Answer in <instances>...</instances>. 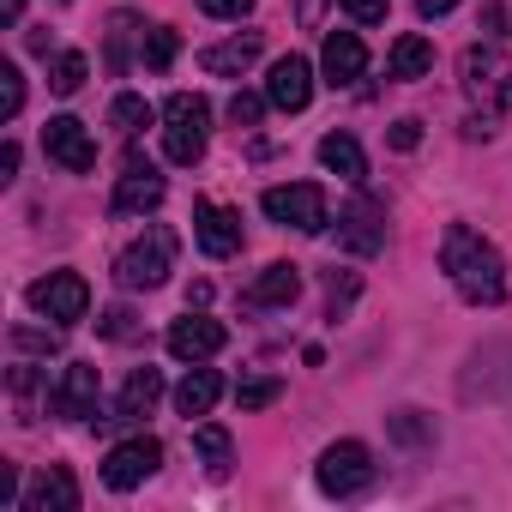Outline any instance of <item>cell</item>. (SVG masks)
Instances as JSON below:
<instances>
[{
	"label": "cell",
	"mask_w": 512,
	"mask_h": 512,
	"mask_svg": "<svg viewBox=\"0 0 512 512\" xmlns=\"http://www.w3.org/2000/svg\"><path fill=\"white\" fill-rule=\"evenodd\" d=\"M320 73L326 85H356L368 73V49L356 31H326V49H320Z\"/></svg>",
	"instance_id": "9a60e30c"
},
{
	"label": "cell",
	"mask_w": 512,
	"mask_h": 512,
	"mask_svg": "<svg viewBox=\"0 0 512 512\" xmlns=\"http://www.w3.org/2000/svg\"><path fill=\"white\" fill-rule=\"evenodd\" d=\"M266 103H272V97H253V91H235V97H229V121H235V127H260Z\"/></svg>",
	"instance_id": "1f68e13d"
},
{
	"label": "cell",
	"mask_w": 512,
	"mask_h": 512,
	"mask_svg": "<svg viewBox=\"0 0 512 512\" xmlns=\"http://www.w3.org/2000/svg\"><path fill=\"white\" fill-rule=\"evenodd\" d=\"M284 398V380H241L235 386V404L241 410H266V404H278Z\"/></svg>",
	"instance_id": "f1b7e54d"
},
{
	"label": "cell",
	"mask_w": 512,
	"mask_h": 512,
	"mask_svg": "<svg viewBox=\"0 0 512 512\" xmlns=\"http://www.w3.org/2000/svg\"><path fill=\"white\" fill-rule=\"evenodd\" d=\"M266 97H272V109L302 115V109L314 103V67H308L302 55H284V61L272 67V79H266Z\"/></svg>",
	"instance_id": "5bb4252c"
},
{
	"label": "cell",
	"mask_w": 512,
	"mask_h": 512,
	"mask_svg": "<svg viewBox=\"0 0 512 512\" xmlns=\"http://www.w3.org/2000/svg\"><path fill=\"white\" fill-rule=\"evenodd\" d=\"M25 302H31L43 320L73 326V320H85V314H91V284H85L79 272H49V278H37V284L25 290Z\"/></svg>",
	"instance_id": "52a82bcc"
},
{
	"label": "cell",
	"mask_w": 512,
	"mask_h": 512,
	"mask_svg": "<svg viewBox=\"0 0 512 512\" xmlns=\"http://www.w3.org/2000/svg\"><path fill=\"white\" fill-rule=\"evenodd\" d=\"M49 410L67 422H91L97 416V362H67L61 386L49 392Z\"/></svg>",
	"instance_id": "7c38bea8"
},
{
	"label": "cell",
	"mask_w": 512,
	"mask_h": 512,
	"mask_svg": "<svg viewBox=\"0 0 512 512\" xmlns=\"http://www.w3.org/2000/svg\"><path fill=\"white\" fill-rule=\"evenodd\" d=\"M175 229L169 223H151L127 253H121V260H115V284L121 290H157L169 272H175Z\"/></svg>",
	"instance_id": "7a4b0ae2"
},
{
	"label": "cell",
	"mask_w": 512,
	"mask_h": 512,
	"mask_svg": "<svg viewBox=\"0 0 512 512\" xmlns=\"http://www.w3.org/2000/svg\"><path fill=\"white\" fill-rule=\"evenodd\" d=\"M296 296H302V266H290V260L266 266L260 278L241 290V302H247V308H290Z\"/></svg>",
	"instance_id": "e0dca14e"
},
{
	"label": "cell",
	"mask_w": 512,
	"mask_h": 512,
	"mask_svg": "<svg viewBox=\"0 0 512 512\" xmlns=\"http://www.w3.org/2000/svg\"><path fill=\"white\" fill-rule=\"evenodd\" d=\"M314 482H320L332 500H350V494L374 488V452H368L362 440H338V446H326V452H320Z\"/></svg>",
	"instance_id": "5b68a950"
},
{
	"label": "cell",
	"mask_w": 512,
	"mask_h": 512,
	"mask_svg": "<svg viewBox=\"0 0 512 512\" xmlns=\"http://www.w3.org/2000/svg\"><path fill=\"white\" fill-rule=\"evenodd\" d=\"M386 139H392V151H416V145H422V121H416V115H404V121H392V133H386Z\"/></svg>",
	"instance_id": "d6a6232c"
},
{
	"label": "cell",
	"mask_w": 512,
	"mask_h": 512,
	"mask_svg": "<svg viewBox=\"0 0 512 512\" xmlns=\"http://www.w3.org/2000/svg\"><path fill=\"white\" fill-rule=\"evenodd\" d=\"M85 73H91V61H85L79 49H67V55H55V67H49V91H55V97H73V91L85 85Z\"/></svg>",
	"instance_id": "d4e9b609"
},
{
	"label": "cell",
	"mask_w": 512,
	"mask_h": 512,
	"mask_svg": "<svg viewBox=\"0 0 512 512\" xmlns=\"http://www.w3.org/2000/svg\"><path fill=\"white\" fill-rule=\"evenodd\" d=\"M223 326L217 320H205V314H187V320H175L169 326V356L175 362H205V356H217L223 350Z\"/></svg>",
	"instance_id": "2e32d148"
},
{
	"label": "cell",
	"mask_w": 512,
	"mask_h": 512,
	"mask_svg": "<svg viewBox=\"0 0 512 512\" xmlns=\"http://www.w3.org/2000/svg\"><path fill=\"white\" fill-rule=\"evenodd\" d=\"M19 109H25V73H19L13 61H0V115L13 121Z\"/></svg>",
	"instance_id": "f546056e"
},
{
	"label": "cell",
	"mask_w": 512,
	"mask_h": 512,
	"mask_svg": "<svg viewBox=\"0 0 512 512\" xmlns=\"http://www.w3.org/2000/svg\"><path fill=\"white\" fill-rule=\"evenodd\" d=\"M356 290H362V278H356V272H344V278L332 272V278H326V314H332V320H344V314H350V302H356Z\"/></svg>",
	"instance_id": "83f0119b"
},
{
	"label": "cell",
	"mask_w": 512,
	"mask_h": 512,
	"mask_svg": "<svg viewBox=\"0 0 512 512\" xmlns=\"http://www.w3.org/2000/svg\"><path fill=\"white\" fill-rule=\"evenodd\" d=\"M434 67V43L428 37H398L386 55V79H422Z\"/></svg>",
	"instance_id": "44dd1931"
},
{
	"label": "cell",
	"mask_w": 512,
	"mask_h": 512,
	"mask_svg": "<svg viewBox=\"0 0 512 512\" xmlns=\"http://www.w3.org/2000/svg\"><path fill=\"white\" fill-rule=\"evenodd\" d=\"M163 398V374L157 368H133V380L121 386L115 398V422H133V416H151V404Z\"/></svg>",
	"instance_id": "ffe728a7"
},
{
	"label": "cell",
	"mask_w": 512,
	"mask_h": 512,
	"mask_svg": "<svg viewBox=\"0 0 512 512\" xmlns=\"http://www.w3.org/2000/svg\"><path fill=\"white\" fill-rule=\"evenodd\" d=\"M199 7L211 19H241V13H253V0H199Z\"/></svg>",
	"instance_id": "d590c367"
},
{
	"label": "cell",
	"mask_w": 512,
	"mask_h": 512,
	"mask_svg": "<svg viewBox=\"0 0 512 512\" xmlns=\"http://www.w3.org/2000/svg\"><path fill=\"white\" fill-rule=\"evenodd\" d=\"M217 398H223V380H217L211 368H193V374L175 386V410H181V416H205Z\"/></svg>",
	"instance_id": "603a6c76"
},
{
	"label": "cell",
	"mask_w": 512,
	"mask_h": 512,
	"mask_svg": "<svg viewBox=\"0 0 512 512\" xmlns=\"http://www.w3.org/2000/svg\"><path fill=\"white\" fill-rule=\"evenodd\" d=\"M19 13H25V0H0V19L7 25H19Z\"/></svg>",
	"instance_id": "60d3db41"
},
{
	"label": "cell",
	"mask_w": 512,
	"mask_h": 512,
	"mask_svg": "<svg viewBox=\"0 0 512 512\" xmlns=\"http://www.w3.org/2000/svg\"><path fill=\"white\" fill-rule=\"evenodd\" d=\"M25 512H79V482L67 464H49L31 488H25Z\"/></svg>",
	"instance_id": "ac0fdd59"
},
{
	"label": "cell",
	"mask_w": 512,
	"mask_h": 512,
	"mask_svg": "<svg viewBox=\"0 0 512 512\" xmlns=\"http://www.w3.org/2000/svg\"><path fill=\"white\" fill-rule=\"evenodd\" d=\"M452 7H458V0H416V13H422V19H446Z\"/></svg>",
	"instance_id": "ab89813d"
},
{
	"label": "cell",
	"mask_w": 512,
	"mask_h": 512,
	"mask_svg": "<svg viewBox=\"0 0 512 512\" xmlns=\"http://www.w3.org/2000/svg\"><path fill=\"white\" fill-rule=\"evenodd\" d=\"M193 235L211 260H229V253H241V211H229L217 199H193Z\"/></svg>",
	"instance_id": "30bf717a"
},
{
	"label": "cell",
	"mask_w": 512,
	"mask_h": 512,
	"mask_svg": "<svg viewBox=\"0 0 512 512\" xmlns=\"http://www.w3.org/2000/svg\"><path fill=\"white\" fill-rule=\"evenodd\" d=\"M392 434H398L404 446H422V440H434V422H422V410H398V416H392Z\"/></svg>",
	"instance_id": "4dcf8cb0"
},
{
	"label": "cell",
	"mask_w": 512,
	"mask_h": 512,
	"mask_svg": "<svg viewBox=\"0 0 512 512\" xmlns=\"http://www.w3.org/2000/svg\"><path fill=\"white\" fill-rule=\"evenodd\" d=\"M458 79H464V97L482 103V115H512V55L476 43V49H464Z\"/></svg>",
	"instance_id": "3957f363"
},
{
	"label": "cell",
	"mask_w": 512,
	"mask_h": 512,
	"mask_svg": "<svg viewBox=\"0 0 512 512\" xmlns=\"http://www.w3.org/2000/svg\"><path fill=\"white\" fill-rule=\"evenodd\" d=\"M440 272L452 278V290L476 308H500L506 302V266H500V253L494 241H482L470 223H452L440 235Z\"/></svg>",
	"instance_id": "6da1fadb"
},
{
	"label": "cell",
	"mask_w": 512,
	"mask_h": 512,
	"mask_svg": "<svg viewBox=\"0 0 512 512\" xmlns=\"http://www.w3.org/2000/svg\"><path fill=\"white\" fill-rule=\"evenodd\" d=\"M151 115H157V109H151L145 97H115V109H109V121L121 127V139H139V133L151 127Z\"/></svg>",
	"instance_id": "484cf974"
},
{
	"label": "cell",
	"mask_w": 512,
	"mask_h": 512,
	"mask_svg": "<svg viewBox=\"0 0 512 512\" xmlns=\"http://www.w3.org/2000/svg\"><path fill=\"white\" fill-rule=\"evenodd\" d=\"M157 464H163V446H157L151 434H133V440H121V446L103 458V482H109L115 494H133L145 476H157Z\"/></svg>",
	"instance_id": "ba28073f"
},
{
	"label": "cell",
	"mask_w": 512,
	"mask_h": 512,
	"mask_svg": "<svg viewBox=\"0 0 512 512\" xmlns=\"http://www.w3.org/2000/svg\"><path fill=\"white\" fill-rule=\"evenodd\" d=\"M163 151H169V163H199L205 157V133H211V103L205 97H193V91H175L169 103H163Z\"/></svg>",
	"instance_id": "277c9868"
},
{
	"label": "cell",
	"mask_w": 512,
	"mask_h": 512,
	"mask_svg": "<svg viewBox=\"0 0 512 512\" xmlns=\"http://www.w3.org/2000/svg\"><path fill=\"white\" fill-rule=\"evenodd\" d=\"M13 494H19V470L0 464V506H13Z\"/></svg>",
	"instance_id": "74e56055"
},
{
	"label": "cell",
	"mask_w": 512,
	"mask_h": 512,
	"mask_svg": "<svg viewBox=\"0 0 512 512\" xmlns=\"http://www.w3.org/2000/svg\"><path fill=\"white\" fill-rule=\"evenodd\" d=\"M320 163H326L332 175H344V181H362V175H368V157H362V145H356L350 133H326V139H320Z\"/></svg>",
	"instance_id": "7402d4cb"
},
{
	"label": "cell",
	"mask_w": 512,
	"mask_h": 512,
	"mask_svg": "<svg viewBox=\"0 0 512 512\" xmlns=\"http://www.w3.org/2000/svg\"><path fill=\"white\" fill-rule=\"evenodd\" d=\"M13 344H19V350H55V332H25V326H19Z\"/></svg>",
	"instance_id": "8d00e7d4"
},
{
	"label": "cell",
	"mask_w": 512,
	"mask_h": 512,
	"mask_svg": "<svg viewBox=\"0 0 512 512\" xmlns=\"http://www.w3.org/2000/svg\"><path fill=\"white\" fill-rule=\"evenodd\" d=\"M175 49H181V37H175L169 25H151V31H145V67H151V73H163V67L175 61Z\"/></svg>",
	"instance_id": "4316f807"
},
{
	"label": "cell",
	"mask_w": 512,
	"mask_h": 512,
	"mask_svg": "<svg viewBox=\"0 0 512 512\" xmlns=\"http://www.w3.org/2000/svg\"><path fill=\"white\" fill-rule=\"evenodd\" d=\"M19 175V145L7 139V145H0V181H13Z\"/></svg>",
	"instance_id": "f35d334b"
},
{
	"label": "cell",
	"mask_w": 512,
	"mask_h": 512,
	"mask_svg": "<svg viewBox=\"0 0 512 512\" xmlns=\"http://www.w3.org/2000/svg\"><path fill=\"white\" fill-rule=\"evenodd\" d=\"M193 446H199V464H205V476H211V482H223V476H229V464H235V446H229V428H217V422H205V428L193 434Z\"/></svg>",
	"instance_id": "cb8c5ba5"
},
{
	"label": "cell",
	"mask_w": 512,
	"mask_h": 512,
	"mask_svg": "<svg viewBox=\"0 0 512 512\" xmlns=\"http://www.w3.org/2000/svg\"><path fill=\"white\" fill-rule=\"evenodd\" d=\"M163 205V175L133 151L127 157V175H121V187H115V199H109V211L115 217H133V211H157Z\"/></svg>",
	"instance_id": "4fadbf2b"
},
{
	"label": "cell",
	"mask_w": 512,
	"mask_h": 512,
	"mask_svg": "<svg viewBox=\"0 0 512 512\" xmlns=\"http://www.w3.org/2000/svg\"><path fill=\"white\" fill-rule=\"evenodd\" d=\"M260 49H266V37H260V31H241V37H229V43H211L199 61H205V73L229 79V73H247L253 61H260Z\"/></svg>",
	"instance_id": "d6986e66"
},
{
	"label": "cell",
	"mask_w": 512,
	"mask_h": 512,
	"mask_svg": "<svg viewBox=\"0 0 512 512\" xmlns=\"http://www.w3.org/2000/svg\"><path fill=\"white\" fill-rule=\"evenodd\" d=\"M43 151H49L61 169H73V175H91V169H97V139H91L85 121H73V115H55V121L43 127Z\"/></svg>",
	"instance_id": "9c48e42d"
},
{
	"label": "cell",
	"mask_w": 512,
	"mask_h": 512,
	"mask_svg": "<svg viewBox=\"0 0 512 512\" xmlns=\"http://www.w3.org/2000/svg\"><path fill=\"white\" fill-rule=\"evenodd\" d=\"M344 13H350L356 25H380V19H386V0H344Z\"/></svg>",
	"instance_id": "e575fe53"
},
{
	"label": "cell",
	"mask_w": 512,
	"mask_h": 512,
	"mask_svg": "<svg viewBox=\"0 0 512 512\" xmlns=\"http://www.w3.org/2000/svg\"><path fill=\"white\" fill-rule=\"evenodd\" d=\"M338 241L350 247V253H380L386 247V205L380 199H350L344 205V217H338Z\"/></svg>",
	"instance_id": "8fae6325"
},
{
	"label": "cell",
	"mask_w": 512,
	"mask_h": 512,
	"mask_svg": "<svg viewBox=\"0 0 512 512\" xmlns=\"http://www.w3.org/2000/svg\"><path fill=\"white\" fill-rule=\"evenodd\" d=\"M133 332H139V326H133V308H109V314H103V338H115V344H127Z\"/></svg>",
	"instance_id": "836d02e7"
},
{
	"label": "cell",
	"mask_w": 512,
	"mask_h": 512,
	"mask_svg": "<svg viewBox=\"0 0 512 512\" xmlns=\"http://www.w3.org/2000/svg\"><path fill=\"white\" fill-rule=\"evenodd\" d=\"M260 211L284 229H302V235H320L326 229V193L314 181H290V187H266Z\"/></svg>",
	"instance_id": "8992f818"
}]
</instances>
